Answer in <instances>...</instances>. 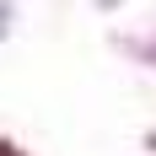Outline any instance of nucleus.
I'll return each instance as SVG.
<instances>
[{
  "label": "nucleus",
  "mask_w": 156,
  "mask_h": 156,
  "mask_svg": "<svg viewBox=\"0 0 156 156\" xmlns=\"http://www.w3.org/2000/svg\"><path fill=\"white\" fill-rule=\"evenodd\" d=\"M0 156H22V151H16V145H11V140H0Z\"/></svg>",
  "instance_id": "f257e3e1"
}]
</instances>
